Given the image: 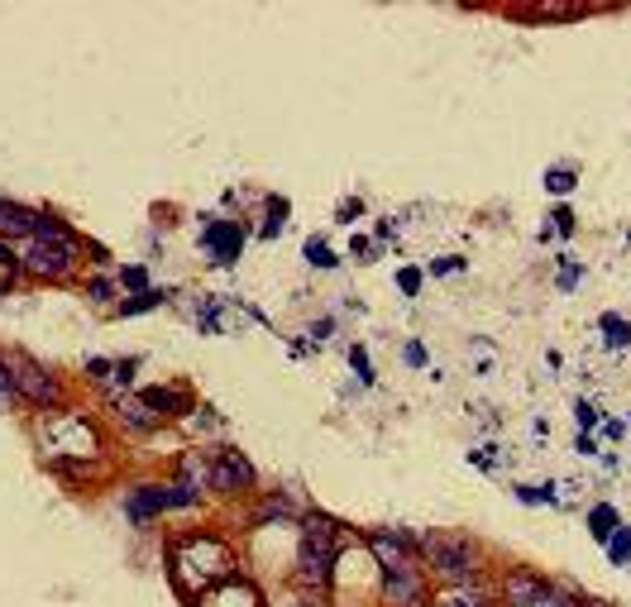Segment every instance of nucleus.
<instances>
[{
    "label": "nucleus",
    "mask_w": 631,
    "mask_h": 607,
    "mask_svg": "<svg viewBox=\"0 0 631 607\" xmlns=\"http://www.w3.org/2000/svg\"><path fill=\"white\" fill-rule=\"evenodd\" d=\"M0 359L10 369V383L20 392V402L39 407V412H63V383H58V373L48 369L44 359H34L29 349H5Z\"/></svg>",
    "instance_id": "nucleus-3"
},
{
    "label": "nucleus",
    "mask_w": 631,
    "mask_h": 607,
    "mask_svg": "<svg viewBox=\"0 0 631 607\" xmlns=\"http://www.w3.org/2000/svg\"><path fill=\"white\" fill-rule=\"evenodd\" d=\"M541 593H545V579L526 574V569H512V574L502 579V603L507 607H531Z\"/></svg>",
    "instance_id": "nucleus-14"
},
{
    "label": "nucleus",
    "mask_w": 631,
    "mask_h": 607,
    "mask_svg": "<svg viewBox=\"0 0 631 607\" xmlns=\"http://www.w3.org/2000/svg\"><path fill=\"white\" fill-rule=\"evenodd\" d=\"M163 512H168V488H163V483H139V488H130L125 517H130L134 526H149V521L163 517Z\"/></svg>",
    "instance_id": "nucleus-9"
},
{
    "label": "nucleus",
    "mask_w": 631,
    "mask_h": 607,
    "mask_svg": "<svg viewBox=\"0 0 631 607\" xmlns=\"http://www.w3.org/2000/svg\"><path fill=\"white\" fill-rule=\"evenodd\" d=\"M106 402H110V412L120 416V426H125V431H134V435H149V431H158V426H163V416H153L149 407L139 402V397H125V392H110Z\"/></svg>",
    "instance_id": "nucleus-10"
},
{
    "label": "nucleus",
    "mask_w": 631,
    "mask_h": 607,
    "mask_svg": "<svg viewBox=\"0 0 631 607\" xmlns=\"http://www.w3.org/2000/svg\"><path fill=\"white\" fill-rule=\"evenodd\" d=\"M388 603L392 607H431L426 603V579H421V569L416 564H402V569H392L388 574Z\"/></svg>",
    "instance_id": "nucleus-8"
},
{
    "label": "nucleus",
    "mask_w": 631,
    "mask_h": 607,
    "mask_svg": "<svg viewBox=\"0 0 631 607\" xmlns=\"http://www.w3.org/2000/svg\"><path fill=\"white\" fill-rule=\"evenodd\" d=\"M421 555L431 560L445 584H469L474 574H479V555H474V545L459 541V536H426L421 541Z\"/></svg>",
    "instance_id": "nucleus-5"
},
{
    "label": "nucleus",
    "mask_w": 631,
    "mask_h": 607,
    "mask_svg": "<svg viewBox=\"0 0 631 607\" xmlns=\"http://www.w3.org/2000/svg\"><path fill=\"white\" fill-rule=\"evenodd\" d=\"M531 607H579V603H574V598H569L565 588L545 584V593H541V598H536V603H531Z\"/></svg>",
    "instance_id": "nucleus-20"
},
{
    "label": "nucleus",
    "mask_w": 631,
    "mask_h": 607,
    "mask_svg": "<svg viewBox=\"0 0 631 607\" xmlns=\"http://www.w3.org/2000/svg\"><path fill=\"white\" fill-rule=\"evenodd\" d=\"M349 364L359 369V378H364V383H373V364H369V354H364V345L349 349Z\"/></svg>",
    "instance_id": "nucleus-25"
},
{
    "label": "nucleus",
    "mask_w": 631,
    "mask_h": 607,
    "mask_svg": "<svg viewBox=\"0 0 631 607\" xmlns=\"http://www.w3.org/2000/svg\"><path fill=\"white\" fill-rule=\"evenodd\" d=\"M20 407V392L10 383V369H5V359H0V412H15Z\"/></svg>",
    "instance_id": "nucleus-17"
},
{
    "label": "nucleus",
    "mask_w": 631,
    "mask_h": 607,
    "mask_svg": "<svg viewBox=\"0 0 631 607\" xmlns=\"http://www.w3.org/2000/svg\"><path fill=\"white\" fill-rule=\"evenodd\" d=\"M306 263H316V268H335V254H330V244H321V239H306Z\"/></svg>",
    "instance_id": "nucleus-18"
},
{
    "label": "nucleus",
    "mask_w": 631,
    "mask_h": 607,
    "mask_svg": "<svg viewBox=\"0 0 631 607\" xmlns=\"http://www.w3.org/2000/svg\"><path fill=\"white\" fill-rule=\"evenodd\" d=\"M397 287H402L407 297H416V287H421V273H416V268H402V273H397Z\"/></svg>",
    "instance_id": "nucleus-28"
},
{
    "label": "nucleus",
    "mask_w": 631,
    "mask_h": 607,
    "mask_svg": "<svg viewBox=\"0 0 631 607\" xmlns=\"http://www.w3.org/2000/svg\"><path fill=\"white\" fill-rule=\"evenodd\" d=\"M545 187H550V192H569V187H574V173H565V168H560V173L545 177Z\"/></svg>",
    "instance_id": "nucleus-29"
},
{
    "label": "nucleus",
    "mask_w": 631,
    "mask_h": 607,
    "mask_svg": "<svg viewBox=\"0 0 631 607\" xmlns=\"http://www.w3.org/2000/svg\"><path fill=\"white\" fill-rule=\"evenodd\" d=\"M163 297H168V292H158V287H149V292H139L134 302H120V306H115V316H139V311H153V306L163 302Z\"/></svg>",
    "instance_id": "nucleus-16"
},
{
    "label": "nucleus",
    "mask_w": 631,
    "mask_h": 607,
    "mask_svg": "<svg viewBox=\"0 0 631 607\" xmlns=\"http://www.w3.org/2000/svg\"><path fill=\"white\" fill-rule=\"evenodd\" d=\"M201 244L211 249V259L216 263H235L244 249V225H235V220H206L201 225Z\"/></svg>",
    "instance_id": "nucleus-7"
},
{
    "label": "nucleus",
    "mask_w": 631,
    "mask_h": 607,
    "mask_svg": "<svg viewBox=\"0 0 631 607\" xmlns=\"http://www.w3.org/2000/svg\"><path fill=\"white\" fill-rule=\"evenodd\" d=\"M407 364H412V369H421V364H426V349H421V345H407Z\"/></svg>",
    "instance_id": "nucleus-31"
},
{
    "label": "nucleus",
    "mask_w": 631,
    "mask_h": 607,
    "mask_svg": "<svg viewBox=\"0 0 631 607\" xmlns=\"http://www.w3.org/2000/svg\"><path fill=\"white\" fill-rule=\"evenodd\" d=\"M287 225V201H268V225H263V235H278Z\"/></svg>",
    "instance_id": "nucleus-21"
},
{
    "label": "nucleus",
    "mask_w": 631,
    "mask_h": 607,
    "mask_svg": "<svg viewBox=\"0 0 631 607\" xmlns=\"http://www.w3.org/2000/svg\"><path fill=\"white\" fill-rule=\"evenodd\" d=\"M201 607H263L259 588L244 584V579H225V584H216L206 598H201Z\"/></svg>",
    "instance_id": "nucleus-13"
},
{
    "label": "nucleus",
    "mask_w": 631,
    "mask_h": 607,
    "mask_svg": "<svg viewBox=\"0 0 631 607\" xmlns=\"http://www.w3.org/2000/svg\"><path fill=\"white\" fill-rule=\"evenodd\" d=\"M330 574H335V521L311 512L302 531V550H297V588L326 593Z\"/></svg>",
    "instance_id": "nucleus-4"
},
{
    "label": "nucleus",
    "mask_w": 631,
    "mask_h": 607,
    "mask_svg": "<svg viewBox=\"0 0 631 607\" xmlns=\"http://www.w3.org/2000/svg\"><path fill=\"white\" fill-rule=\"evenodd\" d=\"M455 268H464V259H445V263H436L431 273H455Z\"/></svg>",
    "instance_id": "nucleus-33"
},
{
    "label": "nucleus",
    "mask_w": 631,
    "mask_h": 607,
    "mask_svg": "<svg viewBox=\"0 0 631 607\" xmlns=\"http://www.w3.org/2000/svg\"><path fill=\"white\" fill-rule=\"evenodd\" d=\"M608 550H612V560H617V564L627 560V555H631V531H622V536H612V541H608Z\"/></svg>",
    "instance_id": "nucleus-26"
},
{
    "label": "nucleus",
    "mask_w": 631,
    "mask_h": 607,
    "mask_svg": "<svg viewBox=\"0 0 631 607\" xmlns=\"http://www.w3.org/2000/svg\"><path fill=\"white\" fill-rule=\"evenodd\" d=\"M603 326L612 330V340H622V345H627V340H631V326H627V321H617V316H608Z\"/></svg>",
    "instance_id": "nucleus-30"
},
{
    "label": "nucleus",
    "mask_w": 631,
    "mask_h": 607,
    "mask_svg": "<svg viewBox=\"0 0 631 607\" xmlns=\"http://www.w3.org/2000/svg\"><path fill=\"white\" fill-rule=\"evenodd\" d=\"M134 369H139V359H115V373H110V383H115V388H130Z\"/></svg>",
    "instance_id": "nucleus-24"
},
{
    "label": "nucleus",
    "mask_w": 631,
    "mask_h": 607,
    "mask_svg": "<svg viewBox=\"0 0 631 607\" xmlns=\"http://www.w3.org/2000/svg\"><path fill=\"white\" fill-rule=\"evenodd\" d=\"M139 402H144L153 416H163V421H168V416H182V412H196V402L187 388H144Z\"/></svg>",
    "instance_id": "nucleus-12"
},
{
    "label": "nucleus",
    "mask_w": 631,
    "mask_h": 607,
    "mask_svg": "<svg viewBox=\"0 0 631 607\" xmlns=\"http://www.w3.org/2000/svg\"><path fill=\"white\" fill-rule=\"evenodd\" d=\"M87 297H91V302H101V306H110V297H115V282H110V278H91L87 282Z\"/></svg>",
    "instance_id": "nucleus-22"
},
{
    "label": "nucleus",
    "mask_w": 631,
    "mask_h": 607,
    "mask_svg": "<svg viewBox=\"0 0 631 607\" xmlns=\"http://www.w3.org/2000/svg\"><path fill=\"white\" fill-rule=\"evenodd\" d=\"M211 488L216 493H249L254 488V464L240 455V450H216L211 455Z\"/></svg>",
    "instance_id": "nucleus-6"
},
{
    "label": "nucleus",
    "mask_w": 631,
    "mask_h": 607,
    "mask_svg": "<svg viewBox=\"0 0 631 607\" xmlns=\"http://www.w3.org/2000/svg\"><path fill=\"white\" fill-rule=\"evenodd\" d=\"M91 383H110V373H115V359H87V369H82Z\"/></svg>",
    "instance_id": "nucleus-23"
},
{
    "label": "nucleus",
    "mask_w": 631,
    "mask_h": 607,
    "mask_svg": "<svg viewBox=\"0 0 631 607\" xmlns=\"http://www.w3.org/2000/svg\"><path fill=\"white\" fill-rule=\"evenodd\" d=\"M431 607H493V603H488V588L479 579H469V584H445L431 598Z\"/></svg>",
    "instance_id": "nucleus-15"
},
{
    "label": "nucleus",
    "mask_w": 631,
    "mask_h": 607,
    "mask_svg": "<svg viewBox=\"0 0 631 607\" xmlns=\"http://www.w3.org/2000/svg\"><path fill=\"white\" fill-rule=\"evenodd\" d=\"M120 287H130L134 297H139V292H149V273H144L139 263H134V268H120Z\"/></svg>",
    "instance_id": "nucleus-19"
},
{
    "label": "nucleus",
    "mask_w": 631,
    "mask_h": 607,
    "mask_svg": "<svg viewBox=\"0 0 631 607\" xmlns=\"http://www.w3.org/2000/svg\"><path fill=\"white\" fill-rule=\"evenodd\" d=\"M39 220L44 211H34V206H20V201H5L0 196V239H29L39 230Z\"/></svg>",
    "instance_id": "nucleus-11"
},
{
    "label": "nucleus",
    "mask_w": 631,
    "mask_h": 607,
    "mask_svg": "<svg viewBox=\"0 0 631 607\" xmlns=\"http://www.w3.org/2000/svg\"><path fill=\"white\" fill-rule=\"evenodd\" d=\"M608 531H612V507H598V512H593V536L608 541Z\"/></svg>",
    "instance_id": "nucleus-27"
},
{
    "label": "nucleus",
    "mask_w": 631,
    "mask_h": 607,
    "mask_svg": "<svg viewBox=\"0 0 631 607\" xmlns=\"http://www.w3.org/2000/svg\"><path fill=\"white\" fill-rule=\"evenodd\" d=\"M574 412H579V426H593V416H598V412H593V407H588V402H579Z\"/></svg>",
    "instance_id": "nucleus-32"
},
{
    "label": "nucleus",
    "mask_w": 631,
    "mask_h": 607,
    "mask_svg": "<svg viewBox=\"0 0 631 607\" xmlns=\"http://www.w3.org/2000/svg\"><path fill=\"white\" fill-rule=\"evenodd\" d=\"M235 579V550L216 536H182L173 545V584L182 593H211L216 584Z\"/></svg>",
    "instance_id": "nucleus-2"
},
{
    "label": "nucleus",
    "mask_w": 631,
    "mask_h": 607,
    "mask_svg": "<svg viewBox=\"0 0 631 607\" xmlns=\"http://www.w3.org/2000/svg\"><path fill=\"white\" fill-rule=\"evenodd\" d=\"M20 249V273L34 282H63L72 278L77 268H82V254H87V244H82V235H72L58 216L39 220V230L29 239H20L15 244Z\"/></svg>",
    "instance_id": "nucleus-1"
}]
</instances>
